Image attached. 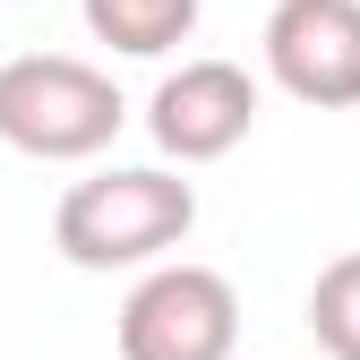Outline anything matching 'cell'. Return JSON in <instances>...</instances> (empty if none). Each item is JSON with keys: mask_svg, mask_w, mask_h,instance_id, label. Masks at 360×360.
<instances>
[{"mask_svg": "<svg viewBox=\"0 0 360 360\" xmlns=\"http://www.w3.org/2000/svg\"><path fill=\"white\" fill-rule=\"evenodd\" d=\"M198 232V189L163 163H120L95 180H69L52 206V240L86 275H120V266H172V249Z\"/></svg>", "mask_w": 360, "mask_h": 360, "instance_id": "6da1fadb", "label": "cell"}, {"mask_svg": "<svg viewBox=\"0 0 360 360\" xmlns=\"http://www.w3.org/2000/svg\"><path fill=\"white\" fill-rule=\"evenodd\" d=\"M120 86L77 60V52H18L0 60V146H18L34 163H95L120 138Z\"/></svg>", "mask_w": 360, "mask_h": 360, "instance_id": "7a4b0ae2", "label": "cell"}, {"mask_svg": "<svg viewBox=\"0 0 360 360\" xmlns=\"http://www.w3.org/2000/svg\"><path fill=\"white\" fill-rule=\"evenodd\" d=\"M240 352V292L214 266L172 257L120 300V360H232Z\"/></svg>", "mask_w": 360, "mask_h": 360, "instance_id": "3957f363", "label": "cell"}, {"mask_svg": "<svg viewBox=\"0 0 360 360\" xmlns=\"http://www.w3.org/2000/svg\"><path fill=\"white\" fill-rule=\"evenodd\" d=\"M266 77L309 112L360 103V0H275L266 9Z\"/></svg>", "mask_w": 360, "mask_h": 360, "instance_id": "277c9868", "label": "cell"}, {"mask_svg": "<svg viewBox=\"0 0 360 360\" xmlns=\"http://www.w3.org/2000/svg\"><path fill=\"white\" fill-rule=\"evenodd\" d=\"M146 129H155V146L180 172L189 163H223L232 146H249V129H257V77L240 60H180L155 86Z\"/></svg>", "mask_w": 360, "mask_h": 360, "instance_id": "5b68a950", "label": "cell"}, {"mask_svg": "<svg viewBox=\"0 0 360 360\" xmlns=\"http://www.w3.org/2000/svg\"><path fill=\"white\" fill-rule=\"evenodd\" d=\"M77 9H86V34L95 43H112V52H129V60H163L172 43L198 34L206 0H77Z\"/></svg>", "mask_w": 360, "mask_h": 360, "instance_id": "8992f818", "label": "cell"}, {"mask_svg": "<svg viewBox=\"0 0 360 360\" xmlns=\"http://www.w3.org/2000/svg\"><path fill=\"white\" fill-rule=\"evenodd\" d=\"M309 335H318L326 360H360V249L318 266V283H309Z\"/></svg>", "mask_w": 360, "mask_h": 360, "instance_id": "52a82bcc", "label": "cell"}]
</instances>
